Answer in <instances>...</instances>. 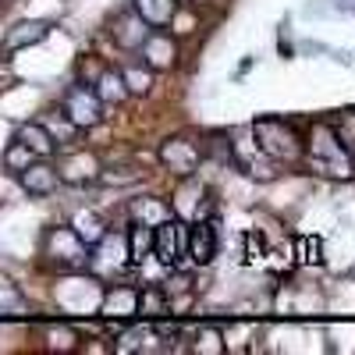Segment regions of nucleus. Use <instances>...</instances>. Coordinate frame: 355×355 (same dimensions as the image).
Masks as SVG:
<instances>
[{"instance_id": "obj_16", "label": "nucleus", "mask_w": 355, "mask_h": 355, "mask_svg": "<svg viewBox=\"0 0 355 355\" xmlns=\"http://www.w3.org/2000/svg\"><path fill=\"white\" fill-rule=\"evenodd\" d=\"M135 15L150 28H160L178 15V0H135Z\"/></svg>"}, {"instance_id": "obj_9", "label": "nucleus", "mask_w": 355, "mask_h": 355, "mask_svg": "<svg viewBox=\"0 0 355 355\" xmlns=\"http://www.w3.org/2000/svg\"><path fill=\"white\" fill-rule=\"evenodd\" d=\"M110 36H114V43L121 46V50H139V46L146 43V36H150V25H146V21L135 15V8H132V11H125V15L114 18Z\"/></svg>"}, {"instance_id": "obj_2", "label": "nucleus", "mask_w": 355, "mask_h": 355, "mask_svg": "<svg viewBox=\"0 0 355 355\" xmlns=\"http://www.w3.org/2000/svg\"><path fill=\"white\" fill-rule=\"evenodd\" d=\"M252 139L259 146V153L277 164L302 160V135L295 132V125L281 121V117H259L252 125Z\"/></svg>"}, {"instance_id": "obj_1", "label": "nucleus", "mask_w": 355, "mask_h": 355, "mask_svg": "<svg viewBox=\"0 0 355 355\" xmlns=\"http://www.w3.org/2000/svg\"><path fill=\"white\" fill-rule=\"evenodd\" d=\"M302 157L309 160V167L316 174H327V178H352V171H355L352 150L338 139L334 125H327V121H316L309 128V142H302Z\"/></svg>"}, {"instance_id": "obj_11", "label": "nucleus", "mask_w": 355, "mask_h": 355, "mask_svg": "<svg viewBox=\"0 0 355 355\" xmlns=\"http://www.w3.org/2000/svg\"><path fill=\"white\" fill-rule=\"evenodd\" d=\"M57 174H61V182H71V185H85V182H96L100 178V164L93 153H71L61 160V167H57Z\"/></svg>"}, {"instance_id": "obj_4", "label": "nucleus", "mask_w": 355, "mask_h": 355, "mask_svg": "<svg viewBox=\"0 0 355 355\" xmlns=\"http://www.w3.org/2000/svg\"><path fill=\"white\" fill-rule=\"evenodd\" d=\"M61 114L68 117L78 132L82 128H96L103 121V103H100V96L93 93V89L78 85V89H68V96L61 103Z\"/></svg>"}, {"instance_id": "obj_26", "label": "nucleus", "mask_w": 355, "mask_h": 355, "mask_svg": "<svg viewBox=\"0 0 355 355\" xmlns=\"http://www.w3.org/2000/svg\"><path fill=\"white\" fill-rule=\"evenodd\" d=\"M334 132H338V139L348 146V150L355 153V110H345V114H341V125H338Z\"/></svg>"}, {"instance_id": "obj_27", "label": "nucleus", "mask_w": 355, "mask_h": 355, "mask_svg": "<svg viewBox=\"0 0 355 355\" xmlns=\"http://www.w3.org/2000/svg\"><path fill=\"white\" fill-rule=\"evenodd\" d=\"M299 259L302 263H313V266L323 263V242L320 239H302L299 242Z\"/></svg>"}, {"instance_id": "obj_24", "label": "nucleus", "mask_w": 355, "mask_h": 355, "mask_svg": "<svg viewBox=\"0 0 355 355\" xmlns=\"http://www.w3.org/2000/svg\"><path fill=\"white\" fill-rule=\"evenodd\" d=\"M227 345L220 341V331L217 327H202L199 331V338H196V352H202V355H220Z\"/></svg>"}, {"instance_id": "obj_12", "label": "nucleus", "mask_w": 355, "mask_h": 355, "mask_svg": "<svg viewBox=\"0 0 355 355\" xmlns=\"http://www.w3.org/2000/svg\"><path fill=\"white\" fill-rule=\"evenodd\" d=\"M50 28L43 21H18L15 28H8V36H4V46H0V53H18L25 46H36L46 40Z\"/></svg>"}, {"instance_id": "obj_18", "label": "nucleus", "mask_w": 355, "mask_h": 355, "mask_svg": "<svg viewBox=\"0 0 355 355\" xmlns=\"http://www.w3.org/2000/svg\"><path fill=\"white\" fill-rule=\"evenodd\" d=\"M125 249H128V263H142L153 249V227L150 224H132L128 234H125Z\"/></svg>"}, {"instance_id": "obj_7", "label": "nucleus", "mask_w": 355, "mask_h": 355, "mask_svg": "<svg viewBox=\"0 0 355 355\" xmlns=\"http://www.w3.org/2000/svg\"><path fill=\"white\" fill-rule=\"evenodd\" d=\"M185 256L192 266H210L217 259V227L210 220H192V227H185Z\"/></svg>"}, {"instance_id": "obj_25", "label": "nucleus", "mask_w": 355, "mask_h": 355, "mask_svg": "<svg viewBox=\"0 0 355 355\" xmlns=\"http://www.w3.org/2000/svg\"><path fill=\"white\" fill-rule=\"evenodd\" d=\"M153 331L150 327H135V331H125L121 334V341H117V352H135V348H142V341L150 338Z\"/></svg>"}, {"instance_id": "obj_5", "label": "nucleus", "mask_w": 355, "mask_h": 355, "mask_svg": "<svg viewBox=\"0 0 355 355\" xmlns=\"http://www.w3.org/2000/svg\"><path fill=\"white\" fill-rule=\"evenodd\" d=\"M199 160H202V150L185 135H174L160 146V164L178 178H192L199 171Z\"/></svg>"}, {"instance_id": "obj_21", "label": "nucleus", "mask_w": 355, "mask_h": 355, "mask_svg": "<svg viewBox=\"0 0 355 355\" xmlns=\"http://www.w3.org/2000/svg\"><path fill=\"white\" fill-rule=\"evenodd\" d=\"M132 217H135L139 224H150V227H157L160 220H167V217H174V214H171V206H164L160 199H135V206H132Z\"/></svg>"}, {"instance_id": "obj_8", "label": "nucleus", "mask_w": 355, "mask_h": 355, "mask_svg": "<svg viewBox=\"0 0 355 355\" xmlns=\"http://www.w3.org/2000/svg\"><path fill=\"white\" fill-rule=\"evenodd\" d=\"M18 185L28 192V196H50L57 192V185H61V174H57L53 164H46L43 157L33 160L25 171H18Z\"/></svg>"}, {"instance_id": "obj_15", "label": "nucleus", "mask_w": 355, "mask_h": 355, "mask_svg": "<svg viewBox=\"0 0 355 355\" xmlns=\"http://www.w3.org/2000/svg\"><path fill=\"white\" fill-rule=\"evenodd\" d=\"M135 288H114V291H107L103 295V306H100V313L107 316V320H128V316H135Z\"/></svg>"}, {"instance_id": "obj_17", "label": "nucleus", "mask_w": 355, "mask_h": 355, "mask_svg": "<svg viewBox=\"0 0 355 355\" xmlns=\"http://www.w3.org/2000/svg\"><path fill=\"white\" fill-rule=\"evenodd\" d=\"M28 316V302L18 291V284H11L8 277H0V320H25Z\"/></svg>"}, {"instance_id": "obj_22", "label": "nucleus", "mask_w": 355, "mask_h": 355, "mask_svg": "<svg viewBox=\"0 0 355 355\" xmlns=\"http://www.w3.org/2000/svg\"><path fill=\"white\" fill-rule=\"evenodd\" d=\"M33 160H40V157H36L33 150H28V146H21L18 139L8 146V153H4V167H8V171H15V174H18V171H25Z\"/></svg>"}, {"instance_id": "obj_10", "label": "nucleus", "mask_w": 355, "mask_h": 355, "mask_svg": "<svg viewBox=\"0 0 355 355\" xmlns=\"http://www.w3.org/2000/svg\"><path fill=\"white\" fill-rule=\"evenodd\" d=\"M139 53H142V61H146V68H150V71H167L178 61V46L164 33H150V36H146V43L139 46Z\"/></svg>"}, {"instance_id": "obj_28", "label": "nucleus", "mask_w": 355, "mask_h": 355, "mask_svg": "<svg viewBox=\"0 0 355 355\" xmlns=\"http://www.w3.org/2000/svg\"><path fill=\"white\" fill-rule=\"evenodd\" d=\"M245 245H249V263H256V259H263V252H266V245H263V234L259 231H249L245 234Z\"/></svg>"}, {"instance_id": "obj_13", "label": "nucleus", "mask_w": 355, "mask_h": 355, "mask_svg": "<svg viewBox=\"0 0 355 355\" xmlns=\"http://www.w3.org/2000/svg\"><path fill=\"white\" fill-rule=\"evenodd\" d=\"M167 313H171V295L160 284H146L135 295V316H142V320H164Z\"/></svg>"}, {"instance_id": "obj_6", "label": "nucleus", "mask_w": 355, "mask_h": 355, "mask_svg": "<svg viewBox=\"0 0 355 355\" xmlns=\"http://www.w3.org/2000/svg\"><path fill=\"white\" fill-rule=\"evenodd\" d=\"M164 266H174L185 256V224L178 217H167L153 227V249H150Z\"/></svg>"}, {"instance_id": "obj_23", "label": "nucleus", "mask_w": 355, "mask_h": 355, "mask_svg": "<svg viewBox=\"0 0 355 355\" xmlns=\"http://www.w3.org/2000/svg\"><path fill=\"white\" fill-rule=\"evenodd\" d=\"M121 78L128 85V93H150V85H153V71L150 68H125Z\"/></svg>"}, {"instance_id": "obj_19", "label": "nucleus", "mask_w": 355, "mask_h": 355, "mask_svg": "<svg viewBox=\"0 0 355 355\" xmlns=\"http://www.w3.org/2000/svg\"><path fill=\"white\" fill-rule=\"evenodd\" d=\"M71 231L78 234V239H82L89 249H93V245L103 239V234H107V227H103V220H100L96 210H78L75 220H71Z\"/></svg>"}, {"instance_id": "obj_20", "label": "nucleus", "mask_w": 355, "mask_h": 355, "mask_svg": "<svg viewBox=\"0 0 355 355\" xmlns=\"http://www.w3.org/2000/svg\"><path fill=\"white\" fill-rule=\"evenodd\" d=\"M93 93L100 96V103H121V100L128 96V85H125L121 71H100Z\"/></svg>"}, {"instance_id": "obj_3", "label": "nucleus", "mask_w": 355, "mask_h": 355, "mask_svg": "<svg viewBox=\"0 0 355 355\" xmlns=\"http://www.w3.org/2000/svg\"><path fill=\"white\" fill-rule=\"evenodd\" d=\"M43 252L57 263V266H85L89 263V245L78 239L71 227H50Z\"/></svg>"}, {"instance_id": "obj_14", "label": "nucleus", "mask_w": 355, "mask_h": 355, "mask_svg": "<svg viewBox=\"0 0 355 355\" xmlns=\"http://www.w3.org/2000/svg\"><path fill=\"white\" fill-rule=\"evenodd\" d=\"M21 146H28L36 157H53L57 153V142L50 139V132H46V125H40V121H25L21 128H18V135H15Z\"/></svg>"}]
</instances>
